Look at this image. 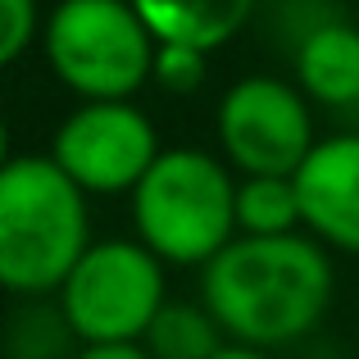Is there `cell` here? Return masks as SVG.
<instances>
[{
	"label": "cell",
	"instance_id": "cell-1",
	"mask_svg": "<svg viewBox=\"0 0 359 359\" xmlns=\"http://www.w3.org/2000/svg\"><path fill=\"white\" fill-rule=\"evenodd\" d=\"M205 309L250 351L291 346L332 305V264L314 237H237L201 273Z\"/></svg>",
	"mask_w": 359,
	"mask_h": 359
},
{
	"label": "cell",
	"instance_id": "cell-2",
	"mask_svg": "<svg viewBox=\"0 0 359 359\" xmlns=\"http://www.w3.org/2000/svg\"><path fill=\"white\" fill-rule=\"evenodd\" d=\"M91 245L87 196L50 155H18L0 168V287L50 296Z\"/></svg>",
	"mask_w": 359,
	"mask_h": 359
},
{
	"label": "cell",
	"instance_id": "cell-3",
	"mask_svg": "<svg viewBox=\"0 0 359 359\" xmlns=\"http://www.w3.org/2000/svg\"><path fill=\"white\" fill-rule=\"evenodd\" d=\"M137 241L159 264H210L237 241V182L210 150H159L132 191Z\"/></svg>",
	"mask_w": 359,
	"mask_h": 359
},
{
	"label": "cell",
	"instance_id": "cell-4",
	"mask_svg": "<svg viewBox=\"0 0 359 359\" xmlns=\"http://www.w3.org/2000/svg\"><path fill=\"white\" fill-rule=\"evenodd\" d=\"M50 73L82 105L128 100L150 82L155 36L132 0H60L41 27Z\"/></svg>",
	"mask_w": 359,
	"mask_h": 359
},
{
	"label": "cell",
	"instance_id": "cell-5",
	"mask_svg": "<svg viewBox=\"0 0 359 359\" xmlns=\"http://www.w3.org/2000/svg\"><path fill=\"white\" fill-rule=\"evenodd\" d=\"M164 305V264L141 241H91L60 287V309L82 346L141 341Z\"/></svg>",
	"mask_w": 359,
	"mask_h": 359
},
{
	"label": "cell",
	"instance_id": "cell-6",
	"mask_svg": "<svg viewBox=\"0 0 359 359\" xmlns=\"http://www.w3.org/2000/svg\"><path fill=\"white\" fill-rule=\"evenodd\" d=\"M219 146L245 177H296L309 159L314 114L282 78H241L219 100Z\"/></svg>",
	"mask_w": 359,
	"mask_h": 359
},
{
	"label": "cell",
	"instance_id": "cell-7",
	"mask_svg": "<svg viewBox=\"0 0 359 359\" xmlns=\"http://www.w3.org/2000/svg\"><path fill=\"white\" fill-rule=\"evenodd\" d=\"M50 159L82 196H123L159 159V137L132 100L82 105L55 128Z\"/></svg>",
	"mask_w": 359,
	"mask_h": 359
},
{
	"label": "cell",
	"instance_id": "cell-8",
	"mask_svg": "<svg viewBox=\"0 0 359 359\" xmlns=\"http://www.w3.org/2000/svg\"><path fill=\"white\" fill-rule=\"evenodd\" d=\"M300 223L332 250L359 255V132L323 137L291 177Z\"/></svg>",
	"mask_w": 359,
	"mask_h": 359
},
{
	"label": "cell",
	"instance_id": "cell-9",
	"mask_svg": "<svg viewBox=\"0 0 359 359\" xmlns=\"http://www.w3.org/2000/svg\"><path fill=\"white\" fill-rule=\"evenodd\" d=\"M296 82L305 96L332 109H355L359 105V27L346 18L314 27L305 41L291 50Z\"/></svg>",
	"mask_w": 359,
	"mask_h": 359
},
{
	"label": "cell",
	"instance_id": "cell-10",
	"mask_svg": "<svg viewBox=\"0 0 359 359\" xmlns=\"http://www.w3.org/2000/svg\"><path fill=\"white\" fill-rule=\"evenodd\" d=\"M255 5L259 0H132L155 46H191L205 55L228 46L250 23Z\"/></svg>",
	"mask_w": 359,
	"mask_h": 359
},
{
	"label": "cell",
	"instance_id": "cell-11",
	"mask_svg": "<svg viewBox=\"0 0 359 359\" xmlns=\"http://www.w3.org/2000/svg\"><path fill=\"white\" fill-rule=\"evenodd\" d=\"M150 359H214L223 351V327L205 305H173L155 314L150 332L141 337Z\"/></svg>",
	"mask_w": 359,
	"mask_h": 359
},
{
	"label": "cell",
	"instance_id": "cell-12",
	"mask_svg": "<svg viewBox=\"0 0 359 359\" xmlns=\"http://www.w3.org/2000/svg\"><path fill=\"white\" fill-rule=\"evenodd\" d=\"M300 228V201L291 177H241L237 232L241 237H291Z\"/></svg>",
	"mask_w": 359,
	"mask_h": 359
},
{
	"label": "cell",
	"instance_id": "cell-13",
	"mask_svg": "<svg viewBox=\"0 0 359 359\" xmlns=\"http://www.w3.org/2000/svg\"><path fill=\"white\" fill-rule=\"evenodd\" d=\"M73 341V327L60 305H23L9 318V359H64Z\"/></svg>",
	"mask_w": 359,
	"mask_h": 359
},
{
	"label": "cell",
	"instance_id": "cell-14",
	"mask_svg": "<svg viewBox=\"0 0 359 359\" xmlns=\"http://www.w3.org/2000/svg\"><path fill=\"white\" fill-rule=\"evenodd\" d=\"M210 55L191 50V46H155V64H150V82L168 96H191L201 91L205 69H210Z\"/></svg>",
	"mask_w": 359,
	"mask_h": 359
},
{
	"label": "cell",
	"instance_id": "cell-15",
	"mask_svg": "<svg viewBox=\"0 0 359 359\" xmlns=\"http://www.w3.org/2000/svg\"><path fill=\"white\" fill-rule=\"evenodd\" d=\"M36 36V0H0V69L14 64Z\"/></svg>",
	"mask_w": 359,
	"mask_h": 359
},
{
	"label": "cell",
	"instance_id": "cell-16",
	"mask_svg": "<svg viewBox=\"0 0 359 359\" xmlns=\"http://www.w3.org/2000/svg\"><path fill=\"white\" fill-rule=\"evenodd\" d=\"M73 359H150L141 341H128V346H82Z\"/></svg>",
	"mask_w": 359,
	"mask_h": 359
},
{
	"label": "cell",
	"instance_id": "cell-17",
	"mask_svg": "<svg viewBox=\"0 0 359 359\" xmlns=\"http://www.w3.org/2000/svg\"><path fill=\"white\" fill-rule=\"evenodd\" d=\"M214 359H269V351H250V346H237V341H232V346H223Z\"/></svg>",
	"mask_w": 359,
	"mask_h": 359
},
{
	"label": "cell",
	"instance_id": "cell-18",
	"mask_svg": "<svg viewBox=\"0 0 359 359\" xmlns=\"http://www.w3.org/2000/svg\"><path fill=\"white\" fill-rule=\"evenodd\" d=\"M9 164V128H5V118H0V168Z\"/></svg>",
	"mask_w": 359,
	"mask_h": 359
},
{
	"label": "cell",
	"instance_id": "cell-19",
	"mask_svg": "<svg viewBox=\"0 0 359 359\" xmlns=\"http://www.w3.org/2000/svg\"><path fill=\"white\" fill-rule=\"evenodd\" d=\"M5 359H9V355H5Z\"/></svg>",
	"mask_w": 359,
	"mask_h": 359
}]
</instances>
